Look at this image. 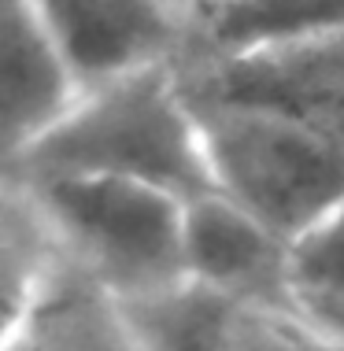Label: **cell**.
<instances>
[{"instance_id": "6da1fadb", "label": "cell", "mask_w": 344, "mask_h": 351, "mask_svg": "<svg viewBox=\"0 0 344 351\" xmlns=\"http://www.w3.org/2000/svg\"><path fill=\"white\" fill-rule=\"evenodd\" d=\"M4 174L130 178L181 200L211 189L204 141L178 63L82 89L52 130L4 159Z\"/></svg>"}, {"instance_id": "7a4b0ae2", "label": "cell", "mask_w": 344, "mask_h": 351, "mask_svg": "<svg viewBox=\"0 0 344 351\" xmlns=\"http://www.w3.org/2000/svg\"><path fill=\"white\" fill-rule=\"evenodd\" d=\"M181 78V74H178ZM211 189L296 241L344 204V145L271 108L181 78Z\"/></svg>"}, {"instance_id": "3957f363", "label": "cell", "mask_w": 344, "mask_h": 351, "mask_svg": "<svg viewBox=\"0 0 344 351\" xmlns=\"http://www.w3.org/2000/svg\"><path fill=\"white\" fill-rule=\"evenodd\" d=\"M4 174V170H0ZM19 182L49 218L74 270L130 300L185 278V200L130 178L37 174Z\"/></svg>"}, {"instance_id": "277c9868", "label": "cell", "mask_w": 344, "mask_h": 351, "mask_svg": "<svg viewBox=\"0 0 344 351\" xmlns=\"http://www.w3.org/2000/svg\"><path fill=\"white\" fill-rule=\"evenodd\" d=\"M178 74L222 97L271 108L344 145V30L244 56L189 49L178 60Z\"/></svg>"}, {"instance_id": "5b68a950", "label": "cell", "mask_w": 344, "mask_h": 351, "mask_svg": "<svg viewBox=\"0 0 344 351\" xmlns=\"http://www.w3.org/2000/svg\"><path fill=\"white\" fill-rule=\"evenodd\" d=\"M82 89L170 67L193 45V8L174 0H30Z\"/></svg>"}, {"instance_id": "8992f818", "label": "cell", "mask_w": 344, "mask_h": 351, "mask_svg": "<svg viewBox=\"0 0 344 351\" xmlns=\"http://www.w3.org/2000/svg\"><path fill=\"white\" fill-rule=\"evenodd\" d=\"M289 237L215 189L185 200V274L244 307H289Z\"/></svg>"}, {"instance_id": "52a82bcc", "label": "cell", "mask_w": 344, "mask_h": 351, "mask_svg": "<svg viewBox=\"0 0 344 351\" xmlns=\"http://www.w3.org/2000/svg\"><path fill=\"white\" fill-rule=\"evenodd\" d=\"M82 97L67 56L30 0H4V159L34 145Z\"/></svg>"}, {"instance_id": "ba28073f", "label": "cell", "mask_w": 344, "mask_h": 351, "mask_svg": "<svg viewBox=\"0 0 344 351\" xmlns=\"http://www.w3.org/2000/svg\"><path fill=\"white\" fill-rule=\"evenodd\" d=\"M337 30H344V0H193L189 49L244 56Z\"/></svg>"}, {"instance_id": "9c48e42d", "label": "cell", "mask_w": 344, "mask_h": 351, "mask_svg": "<svg viewBox=\"0 0 344 351\" xmlns=\"http://www.w3.org/2000/svg\"><path fill=\"white\" fill-rule=\"evenodd\" d=\"M0 351H141L115 296L67 270L19 326L4 329Z\"/></svg>"}, {"instance_id": "30bf717a", "label": "cell", "mask_w": 344, "mask_h": 351, "mask_svg": "<svg viewBox=\"0 0 344 351\" xmlns=\"http://www.w3.org/2000/svg\"><path fill=\"white\" fill-rule=\"evenodd\" d=\"M115 303L141 351H226L244 311V303L189 274Z\"/></svg>"}, {"instance_id": "8fae6325", "label": "cell", "mask_w": 344, "mask_h": 351, "mask_svg": "<svg viewBox=\"0 0 344 351\" xmlns=\"http://www.w3.org/2000/svg\"><path fill=\"white\" fill-rule=\"evenodd\" d=\"M74 270L56 241L49 218L19 182L0 174V296L4 329L19 326L52 292V285Z\"/></svg>"}, {"instance_id": "7c38bea8", "label": "cell", "mask_w": 344, "mask_h": 351, "mask_svg": "<svg viewBox=\"0 0 344 351\" xmlns=\"http://www.w3.org/2000/svg\"><path fill=\"white\" fill-rule=\"evenodd\" d=\"M289 307L344 344V204L293 241Z\"/></svg>"}, {"instance_id": "4fadbf2b", "label": "cell", "mask_w": 344, "mask_h": 351, "mask_svg": "<svg viewBox=\"0 0 344 351\" xmlns=\"http://www.w3.org/2000/svg\"><path fill=\"white\" fill-rule=\"evenodd\" d=\"M226 351H344L293 307H244Z\"/></svg>"}, {"instance_id": "5bb4252c", "label": "cell", "mask_w": 344, "mask_h": 351, "mask_svg": "<svg viewBox=\"0 0 344 351\" xmlns=\"http://www.w3.org/2000/svg\"><path fill=\"white\" fill-rule=\"evenodd\" d=\"M174 4H181V8H193V0H174Z\"/></svg>"}]
</instances>
